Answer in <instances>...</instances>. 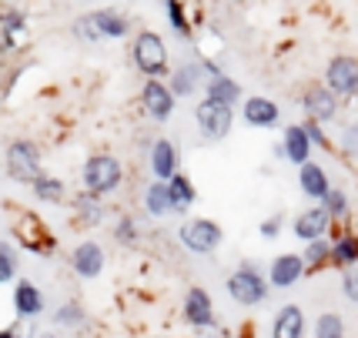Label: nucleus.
Here are the masks:
<instances>
[{"instance_id": "f257e3e1", "label": "nucleus", "mask_w": 358, "mask_h": 338, "mask_svg": "<svg viewBox=\"0 0 358 338\" xmlns=\"http://www.w3.org/2000/svg\"><path fill=\"white\" fill-rule=\"evenodd\" d=\"M7 174H10V181L17 185H37V178H44L41 174V148L27 138H17L10 141V148H7Z\"/></svg>"}, {"instance_id": "f03ea898", "label": "nucleus", "mask_w": 358, "mask_h": 338, "mask_svg": "<svg viewBox=\"0 0 358 338\" xmlns=\"http://www.w3.org/2000/svg\"><path fill=\"white\" fill-rule=\"evenodd\" d=\"M80 178H84V191H91V195L101 198V195L117 191L124 171H121V161H117V157H110V154H91Z\"/></svg>"}, {"instance_id": "7ed1b4c3", "label": "nucleus", "mask_w": 358, "mask_h": 338, "mask_svg": "<svg viewBox=\"0 0 358 338\" xmlns=\"http://www.w3.org/2000/svg\"><path fill=\"white\" fill-rule=\"evenodd\" d=\"M134 64L141 74H148V80H161L168 74V47L161 41V34L141 31L134 37Z\"/></svg>"}, {"instance_id": "20e7f679", "label": "nucleus", "mask_w": 358, "mask_h": 338, "mask_svg": "<svg viewBox=\"0 0 358 338\" xmlns=\"http://www.w3.org/2000/svg\"><path fill=\"white\" fill-rule=\"evenodd\" d=\"M228 292H231V298L238 305L251 308V305H262V302H265L268 281H265V275L258 272V265L245 262L231 278H228Z\"/></svg>"}, {"instance_id": "39448f33", "label": "nucleus", "mask_w": 358, "mask_h": 338, "mask_svg": "<svg viewBox=\"0 0 358 338\" xmlns=\"http://www.w3.org/2000/svg\"><path fill=\"white\" fill-rule=\"evenodd\" d=\"M325 87H331L342 97L358 94V57L352 54H335L325 67Z\"/></svg>"}, {"instance_id": "423d86ee", "label": "nucleus", "mask_w": 358, "mask_h": 338, "mask_svg": "<svg viewBox=\"0 0 358 338\" xmlns=\"http://www.w3.org/2000/svg\"><path fill=\"white\" fill-rule=\"evenodd\" d=\"M194 118H198V127H201L204 138L221 141V138H228V131H231L234 111L224 108V104H215V101H201V104L194 108Z\"/></svg>"}, {"instance_id": "0eeeda50", "label": "nucleus", "mask_w": 358, "mask_h": 338, "mask_svg": "<svg viewBox=\"0 0 358 338\" xmlns=\"http://www.w3.org/2000/svg\"><path fill=\"white\" fill-rule=\"evenodd\" d=\"M181 241L191 251L208 255V251H215L221 245V225L211 221V218H194V221H187L185 228H181Z\"/></svg>"}, {"instance_id": "6e6552de", "label": "nucleus", "mask_w": 358, "mask_h": 338, "mask_svg": "<svg viewBox=\"0 0 358 338\" xmlns=\"http://www.w3.org/2000/svg\"><path fill=\"white\" fill-rule=\"evenodd\" d=\"M141 101H144V111H148L151 118L164 121V118H171L178 97H174L171 84H164V80H148L144 91H141Z\"/></svg>"}, {"instance_id": "1a4fd4ad", "label": "nucleus", "mask_w": 358, "mask_h": 338, "mask_svg": "<svg viewBox=\"0 0 358 338\" xmlns=\"http://www.w3.org/2000/svg\"><path fill=\"white\" fill-rule=\"evenodd\" d=\"M301 108L308 114V121H331L335 118V111H338V101H335V91L331 87H322V84H312L308 91H305V101H301Z\"/></svg>"}, {"instance_id": "9d476101", "label": "nucleus", "mask_w": 358, "mask_h": 338, "mask_svg": "<svg viewBox=\"0 0 358 338\" xmlns=\"http://www.w3.org/2000/svg\"><path fill=\"white\" fill-rule=\"evenodd\" d=\"M328 225H331V211H328L325 204L322 208H308V211H301V215L295 218V234L301 238V241H318V238H325Z\"/></svg>"}, {"instance_id": "9b49d317", "label": "nucleus", "mask_w": 358, "mask_h": 338, "mask_svg": "<svg viewBox=\"0 0 358 338\" xmlns=\"http://www.w3.org/2000/svg\"><path fill=\"white\" fill-rule=\"evenodd\" d=\"M185 318L187 325H194V328H208V325H215V308H211V298L204 288H187L185 295Z\"/></svg>"}, {"instance_id": "f8f14e48", "label": "nucleus", "mask_w": 358, "mask_h": 338, "mask_svg": "<svg viewBox=\"0 0 358 338\" xmlns=\"http://www.w3.org/2000/svg\"><path fill=\"white\" fill-rule=\"evenodd\" d=\"M301 275H305V258L301 255H278L268 268V281L275 288H292Z\"/></svg>"}, {"instance_id": "ddd939ff", "label": "nucleus", "mask_w": 358, "mask_h": 338, "mask_svg": "<svg viewBox=\"0 0 358 338\" xmlns=\"http://www.w3.org/2000/svg\"><path fill=\"white\" fill-rule=\"evenodd\" d=\"M281 154L292 161V164H308V154H312V138L305 131V124H292L285 127V141H281Z\"/></svg>"}, {"instance_id": "4468645a", "label": "nucleus", "mask_w": 358, "mask_h": 338, "mask_svg": "<svg viewBox=\"0 0 358 338\" xmlns=\"http://www.w3.org/2000/svg\"><path fill=\"white\" fill-rule=\"evenodd\" d=\"M151 171H155L157 181H171L178 174V148L171 141H155L151 144Z\"/></svg>"}, {"instance_id": "2eb2a0df", "label": "nucleus", "mask_w": 358, "mask_h": 338, "mask_svg": "<svg viewBox=\"0 0 358 338\" xmlns=\"http://www.w3.org/2000/svg\"><path fill=\"white\" fill-rule=\"evenodd\" d=\"M101 268H104V251L97 241H80L74 248V272L80 278H97L101 275Z\"/></svg>"}, {"instance_id": "dca6fc26", "label": "nucleus", "mask_w": 358, "mask_h": 338, "mask_svg": "<svg viewBox=\"0 0 358 338\" xmlns=\"http://www.w3.org/2000/svg\"><path fill=\"white\" fill-rule=\"evenodd\" d=\"M301 335H305V311L298 305H285L275 315L271 338H301Z\"/></svg>"}, {"instance_id": "f3484780", "label": "nucleus", "mask_w": 358, "mask_h": 338, "mask_svg": "<svg viewBox=\"0 0 358 338\" xmlns=\"http://www.w3.org/2000/svg\"><path fill=\"white\" fill-rule=\"evenodd\" d=\"M298 181H301V191H305L308 198H318L322 204H325V198L331 195V185H328L325 168H322V164H315V161H308V164L301 168Z\"/></svg>"}, {"instance_id": "a211bd4d", "label": "nucleus", "mask_w": 358, "mask_h": 338, "mask_svg": "<svg viewBox=\"0 0 358 338\" xmlns=\"http://www.w3.org/2000/svg\"><path fill=\"white\" fill-rule=\"evenodd\" d=\"M14 308L20 318H34V315H41V308H44V298H41V292H37V285L34 281H17L14 288Z\"/></svg>"}, {"instance_id": "6ab92c4d", "label": "nucleus", "mask_w": 358, "mask_h": 338, "mask_svg": "<svg viewBox=\"0 0 358 338\" xmlns=\"http://www.w3.org/2000/svg\"><path fill=\"white\" fill-rule=\"evenodd\" d=\"M241 114H245V121L251 127H271V124L278 121V104L268 101V97H248Z\"/></svg>"}, {"instance_id": "aec40b11", "label": "nucleus", "mask_w": 358, "mask_h": 338, "mask_svg": "<svg viewBox=\"0 0 358 338\" xmlns=\"http://www.w3.org/2000/svg\"><path fill=\"white\" fill-rule=\"evenodd\" d=\"M144 204H148V211H151L155 218L178 211V208H174V198H171V188H168V181H155V185L148 188V191H144Z\"/></svg>"}, {"instance_id": "412c9836", "label": "nucleus", "mask_w": 358, "mask_h": 338, "mask_svg": "<svg viewBox=\"0 0 358 338\" xmlns=\"http://www.w3.org/2000/svg\"><path fill=\"white\" fill-rule=\"evenodd\" d=\"M238 97H241V87H238V80H231L228 74L211 77V84H208V101H215V104H224V108H231Z\"/></svg>"}, {"instance_id": "4be33fe9", "label": "nucleus", "mask_w": 358, "mask_h": 338, "mask_svg": "<svg viewBox=\"0 0 358 338\" xmlns=\"http://www.w3.org/2000/svg\"><path fill=\"white\" fill-rule=\"evenodd\" d=\"M201 84V67L198 64H185L171 74V91L174 97H185V94H194Z\"/></svg>"}, {"instance_id": "5701e85b", "label": "nucleus", "mask_w": 358, "mask_h": 338, "mask_svg": "<svg viewBox=\"0 0 358 338\" xmlns=\"http://www.w3.org/2000/svg\"><path fill=\"white\" fill-rule=\"evenodd\" d=\"M74 211H78V221L84 228H91V225H97V221L104 218V208H101L97 195H91V191H84V195L74 198Z\"/></svg>"}, {"instance_id": "b1692460", "label": "nucleus", "mask_w": 358, "mask_h": 338, "mask_svg": "<svg viewBox=\"0 0 358 338\" xmlns=\"http://www.w3.org/2000/svg\"><path fill=\"white\" fill-rule=\"evenodd\" d=\"M94 20H97V27H101V37H124L127 34V20H124V14H117V10H97Z\"/></svg>"}, {"instance_id": "393cba45", "label": "nucleus", "mask_w": 358, "mask_h": 338, "mask_svg": "<svg viewBox=\"0 0 358 338\" xmlns=\"http://www.w3.org/2000/svg\"><path fill=\"white\" fill-rule=\"evenodd\" d=\"M331 262L335 265H352L358 262V234H342L335 245H331Z\"/></svg>"}, {"instance_id": "a878e982", "label": "nucleus", "mask_w": 358, "mask_h": 338, "mask_svg": "<svg viewBox=\"0 0 358 338\" xmlns=\"http://www.w3.org/2000/svg\"><path fill=\"white\" fill-rule=\"evenodd\" d=\"M168 188H171V198H174V208H178V211L194 201V185H191L187 174H174L171 181H168Z\"/></svg>"}, {"instance_id": "bb28decb", "label": "nucleus", "mask_w": 358, "mask_h": 338, "mask_svg": "<svg viewBox=\"0 0 358 338\" xmlns=\"http://www.w3.org/2000/svg\"><path fill=\"white\" fill-rule=\"evenodd\" d=\"M315 338H345L342 315H335V311L318 315V322H315Z\"/></svg>"}, {"instance_id": "cd10ccee", "label": "nucleus", "mask_w": 358, "mask_h": 338, "mask_svg": "<svg viewBox=\"0 0 358 338\" xmlns=\"http://www.w3.org/2000/svg\"><path fill=\"white\" fill-rule=\"evenodd\" d=\"M34 195H37L41 201H61V198H64V181L50 178V174H44V178H37V185H34Z\"/></svg>"}, {"instance_id": "c85d7f7f", "label": "nucleus", "mask_w": 358, "mask_h": 338, "mask_svg": "<svg viewBox=\"0 0 358 338\" xmlns=\"http://www.w3.org/2000/svg\"><path fill=\"white\" fill-rule=\"evenodd\" d=\"M54 322L57 325H67V328H78L84 322V311H80L78 302H67V305L57 308V315H54Z\"/></svg>"}, {"instance_id": "c756f323", "label": "nucleus", "mask_w": 358, "mask_h": 338, "mask_svg": "<svg viewBox=\"0 0 358 338\" xmlns=\"http://www.w3.org/2000/svg\"><path fill=\"white\" fill-rule=\"evenodd\" d=\"M14 268H17V255H14V248L7 245H0V281H14Z\"/></svg>"}, {"instance_id": "7c9ffc66", "label": "nucleus", "mask_w": 358, "mask_h": 338, "mask_svg": "<svg viewBox=\"0 0 358 338\" xmlns=\"http://www.w3.org/2000/svg\"><path fill=\"white\" fill-rule=\"evenodd\" d=\"M114 234H117V241H121V245H134V241H138V225H134V218H121V221H117V228H114Z\"/></svg>"}, {"instance_id": "2f4dec72", "label": "nucleus", "mask_w": 358, "mask_h": 338, "mask_svg": "<svg viewBox=\"0 0 358 338\" xmlns=\"http://www.w3.org/2000/svg\"><path fill=\"white\" fill-rule=\"evenodd\" d=\"M325 258H331V245H328L325 238H318V241H312V245H308V251H305V262L322 265Z\"/></svg>"}, {"instance_id": "473e14b6", "label": "nucleus", "mask_w": 358, "mask_h": 338, "mask_svg": "<svg viewBox=\"0 0 358 338\" xmlns=\"http://www.w3.org/2000/svg\"><path fill=\"white\" fill-rule=\"evenodd\" d=\"M74 34H78V37H84V41H97V37H101V27H97V20H94V14L80 17V20H78V27H74Z\"/></svg>"}, {"instance_id": "72a5a7b5", "label": "nucleus", "mask_w": 358, "mask_h": 338, "mask_svg": "<svg viewBox=\"0 0 358 338\" xmlns=\"http://www.w3.org/2000/svg\"><path fill=\"white\" fill-rule=\"evenodd\" d=\"M325 208L331 211V218H342L345 211H348V198H345L338 188H331V195L325 198Z\"/></svg>"}, {"instance_id": "f704fd0d", "label": "nucleus", "mask_w": 358, "mask_h": 338, "mask_svg": "<svg viewBox=\"0 0 358 338\" xmlns=\"http://www.w3.org/2000/svg\"><path fill=\"white\" fill-rule=\"evenodd\" d=\"M342 292H345V298H348V302H355V305H358V265H355V268H348V272H345Z\"/></svg>"}, {"instance_id": "c9c22d12", "label": "nucleus", "mask_w": 358, "mask_h": 338, "mask_svg": "<svg viewBox=\"0 0 358 338\" xmlns=\"http://www.w3.org/2000/svg\"><path fill=\"white\" fill-rule=\"evenodd\" d=\"M168 3V14H171V27L178 34H187V20H185V10H181V3L178 0H164Z\"/></svg>"}, {"instance_id": "e433bc0d", "label": "nucleus", "mask_w": 358, "mask_h": 338, "mask_svg": "<svg viewBox=\"0 0 358 338\" xmlns=\"http://www.w3.org/2000/svg\"><path fill=\"white\" fill-rule=\"evenodd\" d=\"M24 27H27V20H24L20 14H17V10H7V14H3V34L24 31Z\"/></svg>"}, {"instance_id": "4c0bfd02", "label": "nucleus", "mask_w": 358, "mask_h": 338, "mask_svg": "<svg viewBox=\"0 0 358 338\" xmlns=\"http://www.w3.org/2000/svg\"><path fill=\"white\" fill-rule=\"evenodd\" d=\"M305 131H308V138H312V144H322V148H328L325 127H322L318 121H305Z\"/></svg>"}, {"instance_id": "58836bf2", "label": "nucleus", "mask_w": 358, "mask_h": 338, "mask_svg": "<svg viewBox=\"0 0 358 338\" xmlns=\"http://www.w3.org/2000/svg\"><path fill=\"white\" fill-rule=\"evenodd\" d=\"M262 238H275V234H278L281 231V215H275V218H268V221H262Z\"/></svg>"}, {"instance_id": "ea45409f", "label": "nucleus", "mask_w": 358, "mask_h": 338, "mask_svg": "<svg viewBox=\"0 0 358 338\" xmlns=\"http://www.w3.org/2000/svg\"><path fill=\"white\" fill-rule=\"evenodd\" d=\"M0 338H20V332H17V328H3V335Z\"/></svg>"}, {"instance_id": "a19ab883", "label": "nucleus", "mask_w": 358, "mask_h": 338, "mask_svg": "<svg viewBox=\"0 0 358 338\" xmlns=\"http://www.w3.org/2000/svg\"><path fill=\"white\" fill-rule=\"evenodd\" d=\"M41 338H57V335H50V332H47V335H41Z\"/></svg>"}]
</instances>
